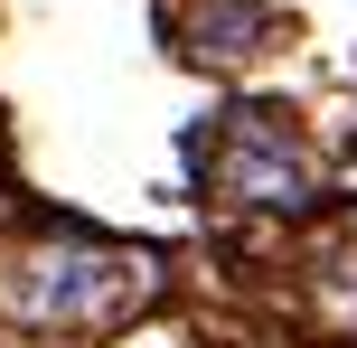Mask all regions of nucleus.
Here are the masks:
<instances>
[{"mask_svg":"<svg viewBox=\"0 0 357 348\" xmlns=\"http://www.w3.org/2000/svg\"><path fill=\"white\" fill-rule=\"evenodd\" d=\"M123 292H142V264H123V255H38L19 273V311H56V320L113 311Z\"/></svg>","mask_w":357,"mask_h":348,"instance_id":"1","label":"nucleus"},{"mask_svg":"<svg viewBox=\"0 0 357 348\" xmlns=\"http://www.w3.org/2000/svg\"><path fill=\"white\" fill-rule=\"evenodd\" d=\"M226 142L235 151L216 160V188H235V198H291V188H301V151L282 142L273 113H235Z\"/></svg>","mask_w":357,"mask_h":348,"instance_id":"2","label":"nucleus"}]
</instances>
